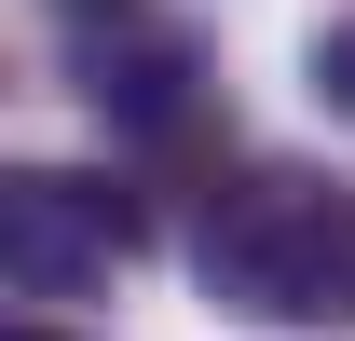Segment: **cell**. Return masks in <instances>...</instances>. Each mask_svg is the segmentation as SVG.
Segmentation results:
<instances>
[{
  "mask_svg": "<svg viewBox=\"0 0 355 341\" xmlns=\"http://www.w3.org/2000/svg\"><path fill=\"white\" fill-rule=\"evenodd\" d=\"M191 287L260 328H355V191L314 164H246L205 191Z\"/></svg>",
  "mask_w": 355,
  "mask_h": 341,
  "instance_id": "obj_1",
  "label": "cell"
},
{
  "mask_svg": "<svg viewBox=\"0 0 355 341\" xmlns=\"http://www.w3.org/2000/svg\"><path fill=\"white\" fill-rule=\"evenodd\" d=\"M137 259V205L83 164H14L0 177V287L14 300H96Z\"/></svg>",
  "mask_w": 355,
  "mask_h": 341,
  "instance_id": "obj_2",
  "label": "cell"
},
{
  "mask_svg": "<svg viewBox=\"0 0 355 341\" xmlns=\"http://www.w3.org/2000/svg\"><path fill=\"white\" fill-rule=\"evenodd\" d=\"M83 110L123 150H205L219 137V82H205V55L178 42V28H123V42L83 55Z\"/></svg>",
  "mask_w": 355,
  "mask_h": 341,
  "instance_id": "obj_3",
  "label": "cell"
},
{
  "mask_svg": "<svg viewBox=\"0 0 355 341\" xmlns=\"http://www.w3.org/2000/svg\"><path fill=\"white\" fill-rule=\"evenodd\" d=\"M314 96L355 123V14H342V28H314Z\"/></svg>",
  "mask_w": 355,
  "mask_h": 341,
  "instance_id": "obj_4",
  "label": "cell"
},
{
  "mask_svg": "<svg viewBox=\"0 0 355 341\" xmlns=\"http://www.w3.org/2000/svg\"><path fill=\"white\" fill-rule=\"evenodd\" d=\"M55 14H69L83 42H123V28H137V0H55Z\"/></svg>",
  "mask_w": 355,
  "mask_h": 341,
  "instance_id": "obj_5",
  "label": "cell"
},
{
  "mask_svg": "<svg viewBox=\"0 0 355 341\" xmlns=\"http://www.w3.org/2000/svg\"><path fill=\"white\" fill-rule=\"evenodd\" d=\"M14 341H69V328H14Z\"/></svg>",
  "mask_w": 355,
  "mask_h": 341,
  "instance_id": "obj_6",
  "label": "cell"
}]
</instances>
